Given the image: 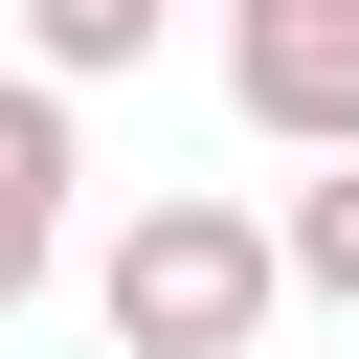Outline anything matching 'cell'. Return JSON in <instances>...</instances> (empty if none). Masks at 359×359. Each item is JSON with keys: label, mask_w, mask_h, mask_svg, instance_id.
<instances>
[{"label": "cell", "mask_w": 359, "mask_h": 359, "mask_svg": "<svg viewBox=\"0 0 359 359\" xmlns=\"http://www.w3.org/2000/svg\"><path fill=\"white\" fill-rule=\"evenodd\" d=\"M269 292H314V314H359V157H314V180L269 202Z\"/></svg>", "instance_id": "5"}, {"label": "cell", "mask_w": 359, "mask_h": 359, "mask_svg": "<svg viewBox=\"0 0 359 359\" xmlns=\"http://www.w3.org/2000/svg\"><path fill=\"white\" fill-rule=\"evenodd\" d=\"M90 292H112V337L135 359H269V202H224V180H157L112 247H90Z\"/></svg>", "instance_id": "1"}, {"label": "cell", "mask_w": 359, "mask_h": 359, "mask_svg": "<svg viewBox=\"0 0 359 359\" xmlns=\"http://www.w3.org/2000/svg\"><path fill=\"white\" fill-rule=\"evenodd\" d=\"M224 90L292 157H359V0H224Z\"/></svg>", "instance_id": "2"}, {"label": "cell", "mask_w": 359, "mask_h": 359, "mask_svg": "<svg viewBox=\"0 0 359 359\" xmlns=\"http://www.w3.org/2000/svg\"><path fill=\"white\" fill-rule=\"evenodd\" d=\"M180 45V0H22V67L45 90H112V67H157Z\"/></svg>", "instance_id": "4"}, {"label": "cell", "mask_w": 359, "mask_h": 359, "mask_svg": "<svg viewBox=\"0 0 359 359\" xmlns=\"http://www.w3.org/2000/svg\"><path fill=\"white\" fill-rule=\"evenodd\" d=\"M67 180H90V135H67V90L45 67H0V314L67 269Z\"/></svg>", "instance_id": "3"}]
</instances>
